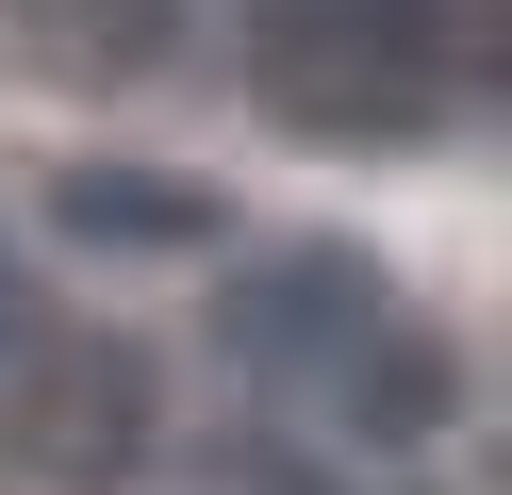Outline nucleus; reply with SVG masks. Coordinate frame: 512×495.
I'll use <instances>...</instances> for the list:
<instances>
[{
  "mask_svg": "<svg viewBox=\"0 0 512 495\" xmlns=\"http://www.w3.org/2000/svg\"><path fill=\"white\" fill-rule=\"evenodd\" d=\"M248 50L331 149H397L446 99V0H248Z\"/></svg>",
  "mask_w": 512,
  "mask_h": 495,
  "instance_id": "nucleus-1",
  "label": "nucleus"
},
{
  "mask_svg": "<svg viewBox=\"0 0 512 495\" xmlns=\"http://www.w3.org/2000/svg\"><path fill=\"white\" fill-rule=\"evenodd\" d=\"M314 413H347V429H397V446H413V429H446V413H463V363H446V330H413L397 297H380V314L331 347Z\"/></svg>",
  "mask_w": 512,
  "mask_h": 495,
  "instance_id": "nucleus-5",
  "label": "nucleus"
},
{
  "mask_svg": "<svg viewBox=\"0 0 512 495\" xmlns=\"http://www.w3.org/2000/svg\"><path fill=\"white\" fill-rule=\"evenodd\" d=\"M364 314H380V281H364L347 248H281V264H248V281L215 297V347H232L248 380H298V396H314Z\"/></svg>",
  "mask_w": 512,
  "mask_h": 495,
  "instance_id": "nucleus-3",
  "label": "nucleus"
},
{
  "mask_svg": "<svg viewBox=\"0 0 512 495\" xmlns=\"http://www.w3.org/2000/svg\"><path fill=\"white\" fill-rule=\"evenodd\" d=\"M50 231H67V248H116V264H199V248H232L215 182H182V165H67V182H50Z\"/></svg>",
  "mask_w": 512,
  "mask_h": 495,
  "instance_id": "nucleus-4",
  "label": "nucleus"
},
{
  "mask_svg": "<svg viewBox=\"0 0 512 495\" xmlns=\"http://www.w3.org/2000/svg\"><path fill=\"white\" fill-rule=\"evenodd\" d=\"M0 429H17V462H50V479H133L149 462V347H116V330H34V347H0Z\"/></svg>",
  "mask_w": 512,
  "mask_h": 495,
  "instance_id": "nucleus-2",
  "label": "nucleus"
},
{
  "mask_svg": "<svg viewBox=\"0 0 512 495\" xmlns=\"http://www.w3.org/2000/svg\"><path fill=\"white\" fill-rule=\"evenodd\" d=\"M34 330L50 314H34V281H17V248H0V347H34Z\"/></svg>",
  "mask_w": 512,
  "mask_h": 495,
  "instance_id": "nucleus-6",
  "label": "nucleus"
}]
</instances>
